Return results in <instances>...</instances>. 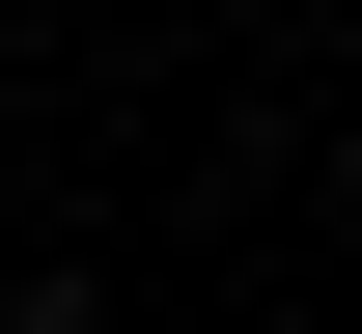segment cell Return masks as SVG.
<instances>
[{"label": "cell", "mask_w": 362, "mask_h": 334, "mask_svg": "<svg viewBox=\"0 0 362 334\" xmlns=\"http://www.w3.org/2000/svg\"><path fill=\"white\" fill-rule=\"evenodd\" d=\"M0 334H112V279H28V306H0Z\"/></svg>", "instance_id": "obj_1"}]
</instances>
